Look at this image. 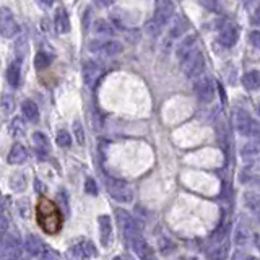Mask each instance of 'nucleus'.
I'll return each mask as SVG.
<instances>
[{
    "label": "nucleus",
    "instance_id": "obj_1",
    "mask_svg": "<svg viewBox=\"0 0 260 260\" xmlns=\"http://www.w3.org/2000/svg\"><path fill=\"white\" fill-rule=\"evenodd\" d=\"M21 239L15 229H8V233L0 239V260H20Z\"/></svg>",
    "mask_w": 260,
    "mask_h": 260
},
{
    "label": "nucleus",
    "instance_id": "obj_22",
    "mask_svg": "<svg viewBox=\"0 0 260 260\" xmlns=\"http://www.w3.org/2000/svg\"><path fill=\"white\" fill-rule=\"evenodd\" d=\"M21 114L28 122H38L39 121V109L34 101L31 99H26L21 104Z\"/></svg>",
    "mask_w": 260,
    "mask_h": 260
},
{
    "label": "nucleus",
    "instance_id": "obj_18",
    "mask_svg": "<svg viewBox=\"0 0 260 260\" xmlns=\"http://www.w3.org/2000/svg\"><path fill=\"white\" fill-rule=\"evenodd\" d=\"M54 28L59 34H65L70 31V18L65 8H57L56 16H54Z\"/></svg>",
    "mask_w": 260,
    "mask_h": 260
},
{
    "label": "nucleus",
    "instance_id": "obj_16",
    "mask_svg": "<svg viewBox=\"0 0 260 260\" xmlns=\"http://www.w3.org/2000/svg\"><path fill=\"white\" fill-rule=\"evenodd\" d=\"M33 146H34V150H36L39 158H46L51 151V143H49V140H47V137L43 132H34L33 133Z\"/></svg>",
    "mask_w": 260,
    "mask_h": 260
},
{
    "label": "nucleus",
    "instance_id": "obj_31",
    "mask_svg": "<svg viewBox=\"0 0 260 260\" xmlns=\"http://www.w3.org/2000/svg\"><path fill=\"white\" fill-rule=\"evenodd\" d=\"M15 51H16V59H25V56L28 54V41L25 36H21L18 41H16V44H15Z\"/></svg>",
    "mask_w": 260,
    "mask_h": 260
},
{
    "label": "nucleus",
    "instance_id": "obj_38",
    "mask_svg": "<svg viewBox=\"0 0 260 260\" xmlns=\"http://www.w3.org/2000/svg\"><path fill=\"white\" fill-rule=\"evenodd\" d=\"M23 130H25V127H23L21 119H20V117H15V119L11 121V124H10V132H11V135H21Z\"/></svg>",
    "mask_w": 260,
    "mask_h": 260
},
{
    "label": "nucleus",
    "instance_id": "obj_10",
    "mask_svg": "<svg viewBox=\"0 0 260 260\" xmlns=\"http://www.w3.org/2000/svg\"><path fill=\"white\" fill-rule=\"evenodd\" d=\"M173 18H174V3H173V0H158L155 18H153V21H155L159 28H164L166 25H169Z\"/></svg>",
    "mask_w": 260,
    "mask_h": 260
},
{
    "label": "nucleus",
    "instance_id": "obj_27",
    "mask_svg": "<svg viewBox=\"0 0 260 260\" xmlns=\"http://www.w3.org/2000/svg\"><path fill=\"white\" fill-rule=\"evenodd\" d=\"M52 62V57L47 54V52H38L36 57H34V67H36L38 70H46L47 67L51 65Z\"/></svg>",
    "mask_w": 260,
    "mask_h": 260
},
{
    "label": "nucleus",
    "instance_id": "obj_5",
    "mask_svg": "<svg viewBox=\"0 0 260 260\" xmlns=\"http://www.w3.org/2000/svg\"><path fill=\"white\" fill-rule=\"evenodd\" d=\"M20 33V25L16 21L13 11L7 7L0 8V34L3 38L11 39Z\"/></svg>",
    "mask_w": 260,
    "mask_h": 260
},
{
    "label": "nucleus",
    "instance_id": "obj_37",
    "mask_svg": "<svg viewBox=\"0 0 260 260\" xmlns=\"http://www.w3.org/2000/svg\"><path fill=\"white\" fill-rule=\"evenodd\" d=\"M41 259H43V260H61V257H59V252L54 251L49 246H44V251H43V254H41Z\"/></svg>",
    "mask_w": 260,
    "mask_h": 260
},
{
    "label": "nucleus",
    "instance_id": "obj_48",
    "mask_svg": "<svg viewBox=\"0 0 260 260\" xmlns=\"http://www.w3.org/2000/svg\"><path fill=\"white\" fill-rule=\"evenodd\" d=\"M112 260H124V259H122V257H114Z\"/></svg>",
    "mask_w": 260,
    "mask_h": 260
},
{
    "label": "nucleus",
    "instance_id": "obj_24",
    "mask_svg": "<svg viewBox=\"0 0 260 260\" xmlns=\"http://www.w3.org/2000/svg\"><path fill=\"white\" fill-rule=\"evenodd\" d=\"M10 189L13 192H23L26 189V174L25 173H15L10 177Z\"/></svg>",
    "mask_w": 260,
    "mask_h": 260
},
{
    "label": "nucleus",
    "instance_id": "obj_3",
    "mask_svg": "<svg viewBox=\"0 0 260 260\" xmlns=\"http://www.w3.org/2000/svg\"><path fill=\"white\" fill-rule=\"evenodd\" d=\"M181 67H182V72H184L189 78H198L205 67V59L202 51H198L197 47L189 51L184 57H181Z\"/></svg>",
    "mask_w": 260,
    "mask_h": 260
},
{
    "label": "nucleus",
    "instance_id": "obj_43",
    "mask_svg": "<svg viewBox=\"0 0 260 260\" xmlns=\"http://www.w3.org/2000/svg\"><path fill=\"white\" fill-rule=\"evenodd\" d=\"M254 244H256L257 251L260 252V234H256V236H254Z\"/></svg>",
    "mask_w": 260,
    "mask_h": 260
},
{
    "label": "nucleus",
    "instance_id": "obj_9",
    "mask_svg": "<svg viewBox=\"0 0 260 260\" xmlns=\"http://www.w3.org/2000/svg\"><path fill=\"white\" fill-rule=\"evenodd\" d=\"M194 91L202 103H211L216 94L213 80L208 78V76H200V78H197V81L194 83Z\"/></svg>",
    "mask_w": 260,
    "mask_h": 260
},
{
    "label": "nucleus",
    "instance_id": "obj_14",
    "mask_svg": "<svg viewBox=\"0 0 260 260\" xmlns=\"http://www.w3.org/2000/svg\"><path fill=\"white\" fill-rule=\"evenodd\" d=\"M99 224V238H101V244L106 247L109 246L111 238H112V221L109 215H99L98 218Z\"/></svg>",
    "mask_w": 260,
    "mask_h": 260
},
{
    "label": "nucleus",
    "instance_id": "obj_49",
    "mask_svg": "<svg viewBox=\"0 0 260 260\" xmlns=\"http://www.w3.org/2000/svg\"><path fill=\"white\" fill-rule=\"evenodd\" d=\"M148 260H155V259H153V257H151V259H148Z\"/></svg>",
    "mask_w": 260,
    "mask_h": 260
},
{
    "label": "nucleus",
    "instance_id": "obj_47",
    "mask_svg": "<svg viewBox=\"0 0 260 260\" xmlns=\"http://www.w3.org/2000/svg\"><path fill=\"white\" fill-rule=\"evenodd\" d=\"M0 215H2V198H0Z\"/></svg>",
    "mask_w": 260,
    "mask_h": 260
},
{
    "label": "nucleus",
    "instance_id": "obj_20",
    "mask_svg": "<svg viewBox=\"0 0 260 260\" xmlns=\"http://www.w3.org/2000/svg\"><path fill=\"white\" fill-rule=\"evenodd\" d=\"M244 205H246V208L260 221V195L257 192L247 191L244 194Z\"/></svg>",
    "mask_w": 260,
    "mask_h": 260
},
{
    "label": "nucleus",
    "instance_id": "obj_25",
    "mask_svg": "<svg viewBox=\"0 0 260 260\" xmlns=\"http://www.w3.org/2000/svg\"><path fill=\"white\" fill-rule=\"evenodd\" d=\"M195 41H197V36H195V34H191V36H187L184 41H182V43L179 44V47H177V56H179V59L184 57L189 51L194 49Z\"/></svg>",
    "mask_w": 260,
    "mask_h": 260
},
{
    "label": "nucleus",
    "instance_id": "obj_19",
    "mask_svg": "<svg viewBox=\"0 0 260 260\" xmlns=\"http://www.w3.org/2000/svg\"><path fill=\"white\" fill-rule=\"evenodd\" d=\"M44 246L46 244L38 238V236H34V234L26 236V239H25V249H26V252L29 254V256L41 257V254H43V251H44Z\"/></svg>",
    "mask_w": 260,
    "mask_h": 260
},
{
    "label": "nucleus",
    "instance_id": "obj_11",
    "mask_svg": "<svg viewBox=\"0 0 260 260\" xmlns=\"http://www.w3.org/2000/svg\"><path fill=\"white\" fill-rule=\"evenodd\" d=\"M81 73H83V81L86 86L93 88L96 85V81L101 78L103 75V68L99 67V65L94 62V61H88L85 62L83 65V70H81Z\"/></svg>",
    "mask_w": 260,
    "mask_h": 260
},
{
    "label": "nucleus",
    "instance_id": "obj_4",
    "mask_svg": "<svg viewBox=\"0 0 260 260\" xmlns=\"http://www.w3.org/2000/svg\"><path fill=\"white\" fill-rule=\"evenodd\" d=\"M106 189L116 202L130 203L133 200V189L126 181L116 179V177H106Z\"/></svg>",
    "mask_w": 260,
    "mask_h": 260
},
{
    "label": "nucleus",
    "instance_id": "obj_45",
    "mask_svg": "<svg viewBox=\"0 0 260 260\" xmlns=\"http://www.w3.org/2000/svg\"><path fill=\"white\" fill-rule=\"evenodd\" d=\"M101 2H103L104 5H109V3H112V2H114V0H101Z\"/></svg>",
    "mask_w": 260,
    "mask_h": 260
},
{
    "label": "nucleus",
    "instance_id": "obj_40",
    "mask_svg": "<svg viewBox=\"0 0 260 260\" xmlns=\"http://www.w3.org/2000/svg\"><path fill=\"white\" fill-rule=\"evenodd\" d=\"M249 43L256 47V49H260V31H252L249 34Z\"/></svg>",
    "mask_w": 260,
    "mask_h": 260
},
{
    "label": "nucleus",
    "instance_id": "obj_35",
    "mask_svg": "<svg viewBox=\"0 0 260 260\" xmlns=\"http://www.w3.org/2000/svg\"><path fill=\"white\" fill-rule=\"evenodd\" d=\"M73 132H75L76 141H78L80 145H83L85 143V130H83V126H81V122L78 121L73 122Z\"/></svg>",
    "mask_w": 260,
    "mask_h": 260
},
{
    "label": "nucleus",
    "instance_id": "obj_42",
    "mask_svg": "<svg viewBox=\"0 0 260 260\" xmlns=\"http://www.w3.org/2000/svg\"><path fill=\"white\" fill-rule=\"evenodd\" d=\"M254 23H257V25H260V7L256 10V13H254Z\"/></svg>",
    "mask_w": 260,
    "mask_h": 260
},
{
    "label": "nucleus",
    "instance_id": "obj_13",
    "mask_svg": "<svg viewBox=\"0 0 260 260\" xmlns=\"http://www.w3.org/2000/svg\"><path fill=\"white\" fill-rule=\"evenodd\" d=\"M130 247H132V251L137 254V256L141 260H148L153 256V254H151V247L148 246V242L141 238V234L135 236V238L130 239Z\"/></svg>",
    "mask_w": 260,
    "mask_h": 260
},
{
    "label": "nucleus",
    "instance_id": "obj_17",
    "mask_svg": "<svg viewBox=\"0 0 260 260\" xmlns=\"http://www.w3.org/2000/svg\"><path fill=\"white\" fill-rule=\"evenodd\" d=\"M21 67H23V61H21V59H15V61L8 65L7 80H8L10 86H13V88H18L20 86V81H21Z\"/></svg>",
    "mask_w": 260,
    "mask_h": 260
},
{
    "label": "nucleus",
    "instance_id": "obj_21",
    "mask_svg": "<svg viewBox=\"0 0 260 260\" xmlns=\"http://www.w3.org/2000/svg\"><path fill=\"white\" fill-rule=\"evenodd\" d=\"M28 156H29V153L26 150V146H23L21 143H15L11 146L7 159L10 164H23L28 159Z\"/></svg>",
    "mask_w": 260,
    "mask_h": 260
},
{
    "label": "nucleus",
    "instance_id": "obj_30",
    "mask_svg": "<svg viewBox=\"0 0 260 260\" xmlns=\"http://www.w3.org/2000/svg\"><path fill=\"white\" fill-rule=\"evenodd\" d=\"M56 141H57L59 146H62V148H68V146L72 145V137H70V133L67 132V130H59Z\"/></svg>",
    "mask_w": 260,
    "mask_h": 260
},
{
    "label": "nucleus",
    "instance_id": "obj_29",
    "mask_svg": "<svg viewBox=\"0 0 260 260\" xmlns=\"http://www.w3.org/2000/svg\"><path fill=\"white\" fill-rule=\"evenodd\" d=\"M0 108H2V111L5 112V114H11L13 109H15V98L5 93L2 96V101H0Z\"/></svg>",
    "mask_w": 260,
    "mask_h": 260
},
{
    "label": "nucleus",
    "instance_id": "obj_46",
    "mask_svg": "<svg viewBox=\"0 0 260 260\" xmlns=\"http://www.w3.org/2000/svg\"><path fill=\"white\" fill-rule=\"evenodd\" d=\"M257 114H259V117H260V103L257 104Z\"/></svg>",
    "mask_w": 260,
    "mask_h": 260
},
{
    "label": "nucleus",
    "instance_id": "obj_36",
    "mask_svg": "<svg viewBox=\"0 0 260 260\" xmlns=\"http://www.w3.org/2000/svg\"><path fill=\"white\" fill-rule=\"evenodd\" d=\"M158 247H159V252L166 256V254H169L171 251L174 249V244L168 238H161V239L158 241Z\"/></svg>",
    "mask_w": 260,
    "mask_h": 260
},
{
    "label": "nucleus",
    "instance_id": "obj_7",
    "mask_svg": "<svg viewBox=\"0 0 260 260\" xmlns=\"http://www.w3.org/2000/svg\"><path fill=\"white\" fill-rule=\"evenodd\" d=\"M96 256H98V251L91 241L78 242V244L70 247L67 254H65L67 260H88V259H93Z\"/></svg>",
    "mask_w": 260,
    "mask_h": 260
},
{
    "label": "nucleus",
    "instance_id": "obj_44",
    "mask_svg": "<svg viewBox=\"0 0 260 260\" xmlns=\"http://www.w3.org/2000/svg\"><path fill=\"white\" fill-rule=\"evenodd\" d=\"M54 2H56V0H41V3H44L46 7H51V5L54 3Z\"/></svg>",
    "mask_w": 260,
    "mask_h": 260
},
{
    "label": "nucleus",
    "instance_id": "obj_28",
    "mask_svg": "<svg viewBox=\"0 0 260 260\" xmlns=\"http://www.w3.org/2000/svg\"><path fill=\"white\" fill-rule=\"evenodd\" d=\"M234 241H236V244H238V246H246V244H249V241H251V233H249V229L244 228V226H239L238 229H236Z\"/></svg>",
    "mask_w": 260,
    "mask_h": 260
},
{
    "label": "nucleus",
    "instance_id": "obj_2",
    "mask_svg": "<svg viewBox=\"0 0 260 260\" xmlns=\"http://www.w3.org/2000/svg\"><path fill=\"white\" fill-rule=\"evenodd\" d=\"M233 124L236 132H239L244 137L249 138H260V124L256 122L246 111H236L233 114Z\"/></svg>",
    "mask_w": 260,
    "mask_h": 260
},
{
    "label": "nucleus",
    "instance_id": "obj_8",
    "mask_svg": "<svg viewBox=\"0 0 260 260\" xmlns=\"http://www.w3.org/2000/svg\"><path fill=\"white\" fill-rule=\"evenodd\" d=\"M88 49L93 54H101V56H108V57H114L119 56L121 52L124 51V46L117 41H91Z\"/></svg>",
    "mask_w": 260,
    "mask_h": 260
},
{
    "label": "nucleus",
    "instance_id": "obj_32",
    "mask_svg": "<svg viewBox=\"0 0 260 260\" xmlns=\"http://www.w3.org/2000/svg\"><path fill=\"white\" fill-rule=\"evenodd\" d=\"M186 33V21L182 18H176L173 29H171V38H179Z\"/></svg>",
    "mask_w": 260,
    "mask_h": 260
},
{
    "label": "nucleus",
    "instance_id": "obj_41",
    "mask_svg": "<svg viewBox=\"0 0 260 260\" xmlns=\"http://www.w3.org/2000/svg\"><path fill=\"white\" fill-rule=\"evenodd\" d=\"M231 260H259V259H256V257H251V256H246V254L242 252V251H236V252L233 254Z\"/></svg>",
    "mask_w": 260,
    "mask_h": 260
},
{
    "label": "nucleus",
    "instance_id": "obj_23",
    "mask_svg": "<svg viewBox=\"0 0 260 260\" xmlns=\"http://www.w3.org/2000/svg\"><path fill=\"white\" fill-rule=\"evenodd\" d=\"M242 86H244L247 91L260 90V72H257V70L247 72L244 76H242Z\"/></svg>",
    "mask_w": 260,
    "mask_h": 260
},
{
    "label": "nucleus",
    "instance_id": "obj_34",
    "mask_svg": "<svg viewBox=\"0 0 260 260\" xmlns=\"http://www.w3.org/2000/svg\"><path fill=\"white\" fill-rule=\"evenodd\" d=\"M16 210H18V215L21 218H25V220H28L29 215H31V208H29L28 200H20V202L16 203Z\"/></svg>",
    "mask_w": 260,
    "mask_h": 260
},
{
    "label": "nucleus",
    "instance_id": "obj_6",
    "mask_svg": "<svg viewBox=\"0 0 260 260\" xmlns=\"http://www.w3.org/2000/svg\"><path fill=\"white\" fill-rule=\"evenodd\" d=\"M116 215H117V223H119V226L122 229L124 236L130 241L132 238H135V236L140 234V226L137 224V221H135V218L129 213L127 210L124 208H117L116 210Z\"/></svg>",
    "mask_w": 260,
    "mask_h": 260
},
{
    "label": "nucleus",
    "instance_id": "obj_26",
    "mask_svg": "<svg viewBox=\"0 0 260 260\" xmlns=\"http://www.w3.org/2000/svg\"><path fill=\"white\" fill-rule=\"evenodd\" d=\"M93 29L98 34H103V36H111V34H114V28H112L111 23L106 20H96L93 25Z\"/></svg>",
    "mask_w": 260,
    "mask_h": 260
},
{
    "label": "nucleus",
    "instance_id": "obj_15",
    "mask_svg": "<svg viewBox=\"0 0 260 260\" xmlns=\"http://www.w3.org/2000/svg\"><path fill=\"white\" fill-rule=\"evenodd\" d=\"M239 39V29L234 26H226L223 28L220 34H218V41L224 47H233Z\"/></svg>",
    "mask_w": 260,
    "mask_h": 260
},
{
    "label": "nucleus",
    "instance_id": "obj_12",
    "mask_svg": "<svg viewBox=\"0 0 260 260\" xmlns=\"http://www.w3.org/2000/svg\"><path fill=\"white\" fill-rule=\"evenodd\" d=\"M241 156L246 163H254L260 159V140L254 138L241 148Z\"/></svg>",
    "mask_w": 260,
    "mask_h": 260
},
{
    "label": "nucleus",
    "instance_id": "obj_33",
    "mask_svg": "<svg viewBox=\"0 0 260 260\" xmlns=\"http://www.w3.org/2000/svg\"><path fill=\"white\" fill-rule=\"evenodd\" d=\"M197 2L208 11H213V13H220L221 11L220 0H197Z\"/></svg>",
    "mask_w": 260,
    "mask_h": 260
},
{
    "label": "nucleus",
    "instance_id": "obj_39",
    "mask_svg": "<svg viewBox=\"0 0 260 260\" xmlns=\"http://www.w3.org/2000/svg\"><path fill=\"white\" fill-rule=\"evenodd\" d=\"M85 191H86V194H90V195H98V186L91 177H88L86 182H85Z\"/></svg>",
    "mask_w": 260,
    "mask_h": 260
}]
</instances>
